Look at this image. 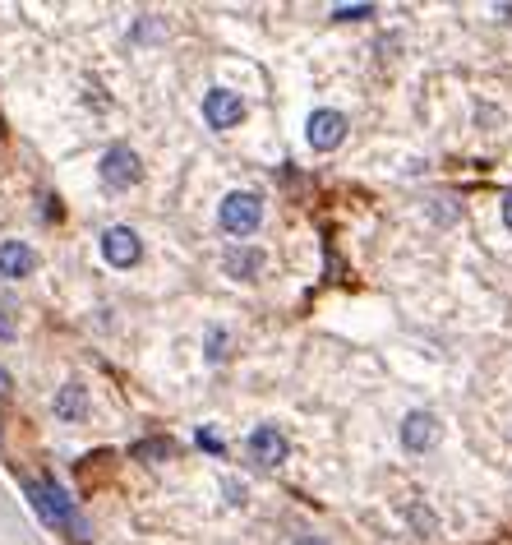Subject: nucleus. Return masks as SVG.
Listing matches in <instances>:
<instances>
[{
  "label": "nucleus",
  "instance_id": "nucleus-3",
  "mask_svg": "<svg viewBox=\"0 0 512 545\" xmlns=\"http://www.w3.org/2000/svg\"><path fill=\"white\" fill-rule=\"evenodd\" d=\"M139 181H143L139 153L125 148V144H116L107 158H102V185H107V190H130V185H139Z\"/></svg>",
  "mask_w": 512,
  "mask_h": 545
},
{
  "label": "nucleus",
  "instance_id": "nucleus-13",
  "mask_svg": "<svg viewBox=\"0 0 512 545\" xmlns=\"http://www.w3.org/2000/svg\"><path fill=\"white\" fill-rule=\"evenodd\" d=\"M374 5H337L333 19H342V24H351V19H370Z\"/></svg>",
  "mask_w": 512,
  "mask_h": 545
},
{
  "label": "nucleus",
  "instance_id": "nucleus-2",
  "mask_svg": "<svg viewBox=\"0 0 512 545\" xmlns=\"http://www.w3.org/2000/svg\"><path fill=\"white\" fill-rule=\"evenodd\" d=\"M28 504H33V513L47 527H70L74 522V499L60 490L56 481H33L28 485Z\"/></svg>",
  "mask_w": 512,
  "mask_h": 545
},
{
  "label": "nucleus",
  "instance_id": "nucleus-16",
  "mask_svg": "<svg viewBox=\"0 0 512 545\" xmlns=\"http://www.w3.org/2000/svg\"><path fill=\"white\" fill-rule=\"evenodd\" d=\"M296 545H323V541H319V536H300Z\"/></svg>",
  "mask_w": 512,
  "mask_h": 545
},
{
  "label": "nucleus",
  "instance_id": "nucleus-4",
  "mask_svg": "<svg viewBox=\"0 0 512 545\" xmlns=\"http://www.w3.org/2000/svg\"><path fill=\"white\" fill-rule=\"evenodd\" d=\"M305 139H310V148L314 153H333V148H342V139H346V116L342 111H314L310 116V125H305Z\"/></svg>",
  "mask_w": 512,
  "mask_h": 545
},
{
  "label": "nucleus",
  "instance_id": "nucleus-14",
  "mask_svg": "<svg viewBox=\"0 0 512 545\" xmlns=\"http://www.w3.org/2000/svg\"><path fill=\"white\" fill-rule=\"evenodd\" d=\"M171 444L167 439H153V444H134V458H167Z\"/></svg>",
  "mask_w": 512,
  "mask_h": 545
},
{
  "label": "nucleus",
  "instance_id": "nucleus-17",
  "mask_svg": "<svg viewBox=\"0 0 512 545\" xmlns=\"http://www.w3.org/2000/svg\"><path fill=\"white\" fill-rule=\"evenodd\" d=\"M0 333H5V338H10V319H5V315H0Z\"/></svg>",
  "mask_w": 512,
  "mask_h": 545
},
{
  "label": "nucleus",
  "instance_id": "nucleus-12",
  "mask_svg": "<svg viewBox=\"0 0 512 545\" xmlns=\"http://www.w3.org/2000/svg\"><path fill=\"white\" fill-rule=\"evenodd\" d=\"M222 356H227V333H222V328H208V361H222Z\"/></svg>",
  "mask_w": 512,
  "mask_h": 545
},
{
  "label": "nucleus",
  "instance_id": "nucleus-1",
  "mask_svg": "<svg viewBox=\"0 0 512 545\" xmlns=\"http://www.w3.org/2000/svg\"><path fill=\"white\" fill-rule=\"evenodd\" d=\"M217 222H222V231H227V236H250V231H259V222H263L259 194H250V190L227 194V199H222V208H217Z\"/></svg>",
  "mask_w": 512,
  "mask_h": 545
},
{
  "label": "nucleus",
  "instance_id": "nucleus-10",
  "mask_svg": "<svg viewBox=\"0 0 512 545\" xmlns=\"http://www.w3.org/2000/svg\"><path fill=\"white\" fill-rule=\"evenodd\" d=\"M88 412V388L84 384H65L56 393V416L60 421H79Z\"/></svg>",
  "mask_w": 512,
  "mask_h": 545
},
{
  "label": "nucleus",
  "instance_id": "nucleus-6",
  "mask_svg": "<svg viewBox=\"0 0 512 545\" xmlns=\"http://www.w3.org/2000/svg\"><path fill=\"white\" fill-rule=\"evenodd\" d=\"M203 121L213 125V130H231V125L245 121V102L231 88H213V93L203 97Z\"/></svg>",
  "mask_w": 512,
  "mask_h": 545
},
{
  "label": "nucleus",
  "instance_id": "nucleus-15",
  "mask_svg": "<svg viewBox=\"0 0 512 545\" xmlns=\"http://www.w3.org/2000/svg\"><path fill=\"white\" fill-rule=\"evenodd\" d=\"M503 222H508V231H512V190L503 194Z\"/></svg>",
  "mask_w": 512,
  "mask_h": 545
},
{
  "label": "nucleus",
  "instance_id": "nucleus-9",
  "mask_svg": "<svg viewBox=\"0 0 512 545\" xmlns=\"http://www.w3.org/2000/svg\"><path fill=\"white\" fill-rule=\"evenodd\" d=\"M37 268V255L24 241H0V278H28Z\"/></svg>",
  "mask_w": 512,
  "mask_h": 545
},
{
  "label": "nucleus",
  "instance_id": "nucleus-8",
  "mask_svg": "<svg viewBox=\"0 0 512 545\" xmlns=\"http://www.w3.org/2000/svg\"><path fill=\"white\" fill-rule=\"evenodd\" d=\"M434 439H439V421H434L429 412H411V416L402 421V444H406L411 453H425Z\"/></svg>",
  "mask_w": 512,
  "mask_h": 545
},
{
  "label": "nucleus",
  "instance_id": "nucleus-7",
  "mask_svg": "<svg viewBox=\"0 0 512 545\" xmlns=\"http://www.w3.org/2000/svg\"><path fill=\"white\" fill-rule=\"evenodd\" d=\"M250 453H254V462H263V467H282L286 462V435L273 430V425H259V430L250 435Z\"/></svg>",
  "mask_w": 512,
  "mask_h": 545
},
{
  "label": "nucleus",
  "instance_id": "nucleus-11",
  "mask_svg": "<svg viewBox=\"0 0 512 545\" xmlns=\"http://www.w3.org/2000/svg\"><path fill=\"white\" fill-rule=\"evenodd\" d=\"M222 264H227V273H231V278L250 282V278H259L263 255H259V250H227V255H222Z\"/></svg>",
  "mask_w": 512,
  "mask_h": 545
},
{
  "label": "nucleus",
  "instance_id": "nucleus-5",
  "mask_svg": "<svg viewBox=\"0 0 512 545\" xmlns=\"http://www.w3.org/2000/svg\"><path fill=\"white\" fill-rule=\"evenodd\" d=\"M102 255H107L111 268H134L143 255V245H139V231L134 227H107L102 231Z\"/></svg>",
  "mask_w": 512,
  "mask_h": 545
},
{
  "label": "nucleus",
  "instance_id": "nucleus-18",
  "mask_svg": "<svg viewBox=\"0 0 512 545\" xmlns=\"http://www.w3.org/2000/svg\"><path fill=\"white\" fill-rule=\"evenodd\" d=\"M5 388H10V375H5V370H0V393H5Z\"/></svg>",
  "mask_w": 512,
  "mask_h": 545
}]
</instances>
